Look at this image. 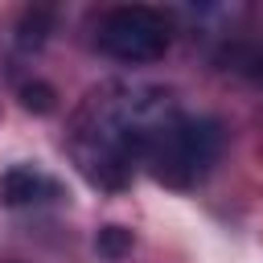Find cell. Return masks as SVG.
I'll return each instance as SVG.
<instances>
[{
	"mask_svg": "<svg viewBox=\"0 0 263 263\" xmlns=\"http://www.w3.org/2000/svg\"><path fill=\"white\" fill-rule=\"evenodd\" d=\"M53 197H62V185L49 173H41L37 164H12L0 177V201L4 205L21 210V205H45Z\"/></svg>",
	"mask_w": 263,
	"mask_h": 263,
	"instance_id": "277c9868",
	"label": "cell"
},
{
	"mask_svg": "<svg viewBox=\"0 0 263 263\" xmlns=\"http://www.w3.org/2000/svg\"><path fill=\"white\" fill-rule=\"evenodd\" d=\"M177 115V103L160 86L103 82L70 115L66 148L78 173L99 189H123L144 164L156 132Z\"/></svg>",
	"mask_w": 263,
	"mask_h": 263,
	"instance_id": "6da1fadb",
	"label": "cell"
},
{
	"mask_svg": "<svg viewBox=\"0 0 263 263\" xmlns=\"http://www.w3.org/2000/svg\"><path fill=\"white\" fill-rule=\"evenodd\" d=\"M234 62H238V70H247L251 78H263V37H259V41H251Z\"/></svg>",
	"mask_w": 263,
	"mask_h": 263,
	"instance_id": "8992f818",
	"label": "cell"
},
{
	"mask_svg": "<svg viewBox=\"0 0 263 263\" xmlns=\"http://www.w3.org/2000/svg\"><path fill=\"white\" fill-rule=\"evenodd\" d=\"M218 152H222L218 119H210V115H181L177 111L156 132V140H152V148L144 156V168L160 185H168V189H193L214 168Z\"/></svg>",
	"mask_w": 263,
	"mask_h": 263,
	"instance_id": "7a4b0ae2",
	"label": "cell"
},
{
	"mask_svg": "<svg viewBox=\"0 0 263 263\" xmlns=\"http://www.w3.org/2000/svg\"><path fill=\"white\" fill-rule=\"evenodd\" d=\"M95 247H99L103 259H123V255L132 251V230H123V226H103L99 238H95Z\"/></svg>",
	"mask_w": 263,
	"mask_h": 263,
	"instance_id": "5b68a950",
	"label": "cell"
},
{
	"mask_svg": "<svg viewBox=\"0 0 263 263\" xmlns=\"http://www.w3.org/2000/svg\"><path fill=\"white\" fill-rule=\"evenodd\" d=\"M21 95H25V107H37V111H49V107H53V90H49V86H41V82L25 86Z\"/></svg>",
	"mask_w": 263,
	"mask_h": 263,
	"instance_id": "52a82bcc",
	"label": "cell"
},
{
	"mask_svg": "<svg viewBox=\"0 0 263 263\" xmlns=\"http://www.w3.org/2000/svg\"><path fill=\"white\" fill-rule=\"evenodd\" d=\"M168 41H173L168 16L148 4H115L95 25V45L107 58L127 62V66H148V62L164 58Z\"/></svg>",
	"mask_w": 263,
	"mask_h": 263,
	"instance_id": "3957f363",
	"label": "cell"
}]
</instances>
